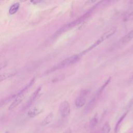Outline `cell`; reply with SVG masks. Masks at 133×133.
<instances>
[{
  "mask_svg": "<svg viewBox=\"0 0 133 133\" xmlns=\"http://www.w3.org/2000/svg\"><path fill=\"white\" fill-rule=\"evenodd\" d=\"M85 99L83 96H79L76 98L75 101V104L77 108H81L85 105Z\"/></svg>",
  "mask_w": 133,
  "mask_h": 133,
  "instance_id": "7c38bea8",
  "label": "cell"
},
{
  "mask_svg": "<svg viewBox=\"0 0 133 133\" xmlns=\"http://www.w3.org/2000/svg\"><path fill=\"white\" fill-rule=\"evenodd\" d=\"M42 89V87H39L38 88H37L34 92L32 94L31 96L30 99L28 101L26 104V107L28 108L30 107L34 101L36 100L37 99H38L40 96V92Z\"/></svg>",
  "mask_w": 133,
  "mask_h": 133,
  "instance_id": "8992f818",
  "label": "cell"
},
{
  "mask_svg": "<svg viewBox=\"0 0 133 133\" xmlns=\"http://www.w3.org/2000/svg\"><path fill=\"white\" fill-rule=\"evenodd\" d=\"M59 111L62 117H66L68 116L71 111L70 103L66 101L62 102L59 105Z\"/></svg>",
  "mask_w": 133,
  "mask_h": 133,
  "instance_id": "277c9868",
  "label": "cell"
},
{
  "mask_svg": "<svg viewBox=\"0 0 133 133\" xmlns=\"http://www.w3.org/2000/svg\"><path fill=\"white\" fill-rule=\"evenodd\" d=\"M25 95H17L15 96V98L14 100L12 102V103L10 104L8 107V110L9 111L13 110L15 109L18 105H19L23 100L24 98Z\"/></svg>",
  "mask_w": 133,
  "mask_h": 133,
  "instance_id": "5b68a950",
  "label": "cell"
},
{
  "mask_svg": "<svg viewBox=\"0 0 133 133\" xmlns=\"http://www.w3.org/2000/svg\"><path fill=\"white\" fill-rule=\"evenodd\" d=\"M81 54L78 55H74L72 56H70L65 59L63 60V61H61L56 65L54 66L52 70H59L61 69L64 68H66L67 66H69L77 62H78L79 59H81Z\"/></svg>",
  "mask_w": 133,
  "mask_h": 133,
  "instance_id": "7a4b0ae2",
  "label": "cell"
},
{
  "mask_svg": "<svg viewBox=\"0 0 133 133\" xmlns=\"http://www.w3.org/2000/svg\"><path fill=\"white\" fill-rule=\"evenodd\" d=\"M92 9H93L88 11L86 14H85L83 16H81L80 17H79L77 19L75 20L74 21H72V22H70V23H68L67 24H65V25H63L62 27H61L60 29H59L57 31V32L55 33V35H57L60 34L66 31L67 30H69L70 29H71V28H72L73 27H74V26L78 25L79 24L81 23L83 21H84V20L86 19H87L91 15V14L92 13Z\"/></svg>",
  "mask_w": 133,
  "mask_h": 133,
  "instance_id": "6da1fadb",
  "label": "cell"
},
{
  "mask_svg": "<svg viewBox=\"0 0 133 133\" xmlns=\"http://www.w3.org/2000/svg\"><path fill=\"white\" fill-rule=\"evenodd\" d=\"M111 130L110 125L108 123H106L102 128V133H109Z\"/></svg>",
  "mask_w": 133,
  "mask_h": 133,
  "instance_id": "5bb4252c",
  "label": "cell"
},
{
  "mask_svg": "<svg viewBox=\"0 0 133 133\" xmlns=\"http://www.w3.org/2000/svg\"><path fill=\"white\" fill-rule=\"evenodd\" d=\"M7 65V62H3L0 63V70L3 69V68H5Z\"/></svg>",
  "mask_w": 133,
  "mask_h": 133,
  "instance_id": "2e32d148",
  "label": "cell"
},
{
  "mask_svg": "<svg viewBox=\"0 0 133 133\" xmlns=\"http://www.w3.org/2000/svg\"><path fill=\"white\" fill-rule=\"evenodd\" d=\"M20 7V4L18 2L12 4L9 9V13L10 15H14L16 14Z\"/></svg>",
  "mask_w": 133,
  "mask_h": 133,
  "instance_id": "8fae6325",
  "label": "cell"
},
{
  "mask_svg": "<svg viewBox=\"0 0 133 133\" xmlns=\"http://www.w3.org/2000/svg\"><path fill=\"white\" fill-rule=\"evenodd\" d=\"M116 30H117V28L115 26H113V27L111 28L110 29H109L106 32L104 33L99 38H98V39L97 41H96V42L94 43V44H92L88 49L83 51L82 54H85V53L87 52V51L90 50L92 48H95L97 46L100 44L101 43H102L105 40L110 38L111 36H112L113 35H114L115 33V32H116Z\"/></svg>",
  "mask_w": 133,
  "mask_h": 133,
  "instance_id": "3957f363",
  "label": "cell"
},
{
  "mask_svg": "<svg viewBox=\"0 0 133 133\" xmlns=\"http://www.w3.org/2000/svg\"><path fill=\"white\" fill-rule=\"evenodd\" d=\"M133 19V11L127 16V20H131Z\"/></svg>",
  "mask_w": 133,
  "mask_h": 133,
  "instance_id": "e0dca14e",
  "label": "cell"
},
{
  "mask_svg": "<svg viewBox=\"0 0 133 133\" xmlns=\"http://www.w3.org/2000/svg\"><path fill=\"white\" fill-rule=\"evenodd\" d=\"M54 115L53 113L50 112L44 118V119L42 122L41 125L43 126H45L49 124L54 119Z\"/></svg>",
  "mask_w": 133,
  "mask_h": 133,
  "instance_id": "30bf717a",
  "label": "cell"
},
{
  "mask_svg": "<svg viewBox=\"0 0 133 133\" xmlns=\"http://www.w3.org/2000/svg\"><path fill=\"white\" fill-rule=\"evenodd\" d=\"M5 133H9V131H6Z\"/></svg>",
  "mask_w": 133,
  "mask_h": 133,
  "instance_id": "ac0fdd59",
  "label": "cell"
},
{
  "mask_svg": "<svg viewBox=\"0 0 133 133\" xmlns=\"http://www.w3.org/2000/svg\"><path fill=\"white\" fill-rule=\"evenodd\" d=\"M127 114V113L126 112V113H125V114H124L121 117H120V118L118 119V121H117V122L116 123V125H115V128H114V131H115V133H116L117 132V130H118V127H119V125L121 124V122L123 121V119H124V118L125 117V116H126V114Z\"/></svg>",
  "mask_w": 133,
  "mask_h": 133,
  "instance_id": "4fadbf2b",
  "label": "cell"
},
{
  "mask_svg": "<svg viewBox=\"0 0 133 133\" xmlns=\"http://www.w3.org/2000/svg\"><path fill=\"white\" fill-rule=\"evenodd\" d=\"M17 73L16 71L15 70H10L7 72H5L3 73L0 74V83L2 82L15 76Z\"/></svg>",
  "mask_w": 133,
  "mask_h": 133,
  "instance_id": "ba28073f",
  "label": "cell"
},
{
  "mask_svg": "<svg viewBox=\"0 0 133 133\" xmlns=\"http://www.w3.org/2000/svg\"><path fill=\"white\" fill-rule=\"evenodd\" d=\"M133 38V30L130 31L128 33L125 35L119 41V43L121 44H125L130 41Z\"/></svg>",
  "mask_w": 133,
  "mask_h": 133,
  "instance_id": "9c48e42d",
  "label": "cell"
},
{
  "mask_svg": "<svg viewBox=\"0 0 133 133\" xmlns=\"http://www.w3.org/2000/svg\"><path fill=\"white\" fill-rule=\"evenodd\" d=\"M43 111V109L42 108H39L35 107L29 110L28 112V116L30 118H33L38 115Z\"/></svg>",
  "mask_w": 133,
  "mask_h": 133,
  "instance_id": "52a82bcc",
  "label": "cell"
},
{
  "mask_svg": "<svg viewBox=\"0 0 133 133\" xmlns=\"http://www.w3.org/2000/svg\"><path fill=\"white\" fill-rule=\"evenodd\" d=\"M98 119L95 116L90 121V127L91 128H94L98 124Z\"/></svg>",
  "mask_w": 133,
  "mask_h": 133,
  "instance_id": "9a60e30c",
  "label": "cell"
}]
</instances>
